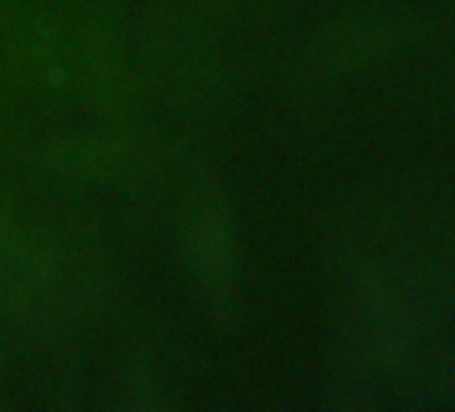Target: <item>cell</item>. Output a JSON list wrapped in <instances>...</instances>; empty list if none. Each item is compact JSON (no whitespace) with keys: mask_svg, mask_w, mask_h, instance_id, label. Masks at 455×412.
Segmentation results:
<instances>
[{"mask_svg":"<svg viewBox=\"0 0 455 412\" xmlns=\"http://www.w3.org/2000/svg\"><path fill=\"white\" fill-rule=\"evenodd\" d=\"M182 268L209 316L225 327L242 313V244L231 198L214 177H198L180 206Z\"/></svg>","mask_w":455,"mask_h":412,"instance_id":"1","label":"cell"},{"mask_svg":"<svg viewBox=\"0 0 455 412\" xmlns=\"http://www.w3.org/2000/svg\"><path fill=\"white\" fill-rule=\"evenodd\" d=\"M145 81L121 20L108 9H86L73 20L70 102L97 123H140Z\"/></svg>","mask_w":455,"mask_h":412,"instance_id":"2","label":"cell"},{"mask_svg":"<svg viewBox=\"0 0 455 412\" xmlns=\"http://www.w3.org/2000/svg\"><path fill=\"white\" fill-rule=\"evenodd\" d=\"M73 20L54 9L0 4V86L28 102H68Z\"/></svg>","mask_w":455,"mask_h":412,"instance_id":"3","label":"cell"},{"mask_svg":"<svg viewBox=\"0 0 455 412\" xmlns=\"http://www.w3.org/2000/svg\"><path fill=\"white\" fill-rule=\"evenodd\" d=\"M36 166L54 179L92 187H137L158 166V147L140 123H97L36 145Z\"/></svg>","mask_w":455,"mask_h":412,"instance_id":"4","label":"cell"},{"mask_svg":"<svg viewBox=\"0 0 455 412\" xmlns=\"http://www.w3.org/2000/svg\"><path fill=\"white\" fill-rule=\"evenodd\" d=\"M198 25L182 17L153 20L140 41L142 81L177 99H196L214 81V54Z\"/></svg>","mask_w":455,"mask_h":412,"instance_id":"5","label":"cell"},{"mask_svg":"<svg viewBox=\"0 0 455 412\" xmlns=\"http://www.w3.org/2000/svg\"><path fill=\"white\" fill-rule=\"evenodd\" d=\"M407 25L386 14H356L327 25L311 44V65L322 75L359 73L404 44Z\"/></svg>","mask_w":455,"mask_h":412,"instance_id":"6","label":"cell"},{"mask_svg":"<svg viewBox=\"0 0 455 412\" xmlns=\"http://www.w3.org/2000/svg\"><path fill=\"white\" fill-rule=\"evenodd\" d=\"M193 6H198L201 12H209V14H222L228 9H234L236 0H190Z\"/></svg>","mask_w":455,"mask_h":412,"instance_id":"7","label":"cell"},{"mask_svg":"<svg viewBox=\"0 0 455 412\" xmlns=\"http://www.w3.org/2000/svg\"><path fill=\"white\" fill-rule=\"evenodd\" d=\"M6 134H9V113H6L4 102H0V142H4Z\"/></svg>","mask_w":455,"mask_h":412,"instance_id":"8","label":"cell"}]
</instances>
